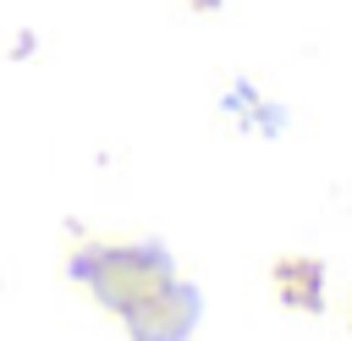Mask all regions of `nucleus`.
<instances>
[{
    "instance_id": "f257e3e1",
    "label": "nucleus",
    "mask_w": 352,
    "mask_h": 341,
    "mask_svg": "<svg viewBox=\"0 0 352 341\" xmlns=\"http://www.w3.org/2000/svg\"><path fill=\"white\" fill-rule=\"evenodd\" d=\"M72 275L121 319L132 341H187L198 319V297L176 280V270L148 248H88Z\"/></svg>"
}]
</instances>
